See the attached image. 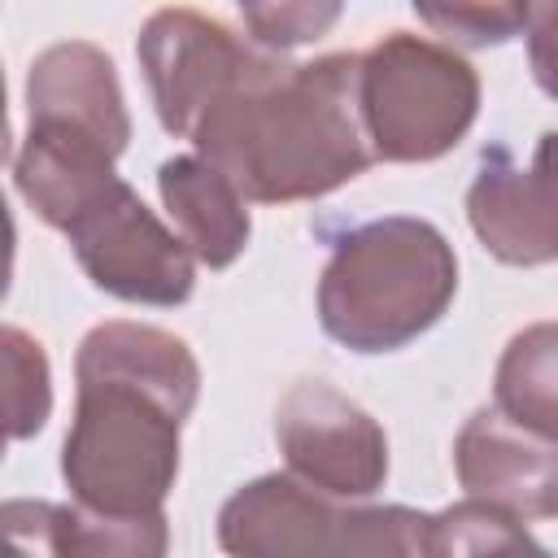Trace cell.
Here are the masks:
<instances>
[{
    "mask_svg": "<svg viewBox=\"0 0 558 558\" xmlns=\"http://www.w3.org/2000/svg\"><path fill=\"white\" fill-rule=\"evenodd\" d=\"M196 397L201 366L174 331L131 318L92 327L74 353V423L61 445L70 501L100 514L161 510Z\"/></svg>",
    "mask_w": 558,
    "mask_h": 558,
    "instance_id": "1",
    "label": "cell"
},
{
    "mask_svg": "<svg viewBox=\"0 0 558 558\" xmlns=\"http://www.w3.org/2000/svg\"><path fill=\"white\" fill-rule=\"evenodd\" d=\"M187 140L248 205L318 201L375 161L362 122V52L314 61L266 52Z\"/></svg>",
    "mask_w": 558,
    "mask_h": 558,
    "instance_id": "2",
    "label": "cell"
},
{
    "mask_svg": "<svg viewBox=\"0 0 558 558\" xmlns=\"http://www.w3.org/2000/svg\"><path fill=\"white\" fill-rule=\"evenodd\" d=\"M458 292V257L440 227L388 214L331 240L318 275V323L349 353H392L418 340Z\"/></svg>",
    "mask_w": 558,
    "mask_h": 558,
    "instance_id": "3",
    "label": "cell"
},
{
    "mask_svg": "<svg viewBox=\"0 0 558 558\" xmlns=\"http://www.w3.org/2000/svg\"><path fill=\"white\" fill-rule=\"evenodd\" d=\"M218 545L227 558H436V514L344 501L270 471L222 501Z\"/></svg>",
    "mask_w": 558,
    "mask_h": 558,
    "instance_id": "4",
    "label": "cell"
},
{
    "mask_svg": "<svg viewBox=\"0 0 558 558\" xmlns=\"http://www.w3.org/2000/svg\"><path fill=\"white\" fill-rule=\"evenodd\" d=\"M480 113L475 65L427 35L388 31L362 52V122L375 161H436Z\"/></svg>",
    "mask_w": 558,
    "mask_h": 558,
    "instance_id": "5",
    "label": "cell"
},
{
    "mask_svg": "<svg viewBox=\"0 0 558 558\" xmlns=\"http://www.w3.org/2000/svg\"><path fill=\"white\" fill-rule=\"evenodd\" d=\"M61 235L70 240L83 275L118 301L174 310L196 288V257L122 174L100 187L61 227Z\"/></svg>",
    "mask_w": 558,
    "mask_h": 558,
    "instance_id": "6",
    "label": "cell"
},
{
    "mask_svg": "<svg viewBox=\"0 0 558 558\" xmlns=\"http://www.w3.org/2000/svg\"><path fill=\"white\" fill-rule=\"evenodd\" d=\"M270 48L235 35L227 22L196 9H157L140 39L135 57L153 96L161 126L179 140L196 131V122L248 74L262 65Z\"/></svg>",
    "mask_w": 558,
    "mask_h": 558,
    "instance_id": "7",
    "label": "cell"
},
{
    "mask_svg": "<svg viewBox=\"0 0 558 558\" xmlns=\"http://www.w3.org/2000/svg\"><path fill=\"white\" fill-rule=\"evenodd\" d=\"M275 440L288 475L318 493L371 501L388 480L384 427L327 379H301L283 392L275 410Z\"/></svg>",
    "mask_w": 558,
    "mask_h": 558,
    "instance_id": "8",
    "label": "cell"
},
{
    "mask_svg": "<svg viewBox=\"0 0 558 558\" xmlns=\"http://www.w3.org/2000/svg\"><path fill=\"white\" fill-rule=\"evenodd\" d=\"M466 222L506 266L558 262V131L536 140L532 166H519L506 144H488L466 187Z\"/></svg>",
    "mask_w": 558,
    "mask_h": 558,
    "instance_id": "9",
    "label": "cell"
},
{
    "mask_svg": "<svg viewBox=\"0 0 558 558\" xmlns=\"http://www.w3.org/2000/svg\"><path fill=\"white\" fill-rule=\"evenodd\" d=\"M453 471L466 497L488 501L519 523L558 514V440L510 423L501 410H475L453 440Z\"/></svg>",
    "mask_w": 558,
    "mask_h": 558,
    "instance_id": "10",
    "label": "cell"
},
{
    "mask_svg": "<svg viewBox=\"0 0 558 558\" xmlns=\"http://www.w3.org/2000/svg\"><path fill=\"white\" fill-rule=\"evenodd\" d=\"M26 126L78 131L122 157L131 140V113L113 57L87 39L44 48L26 74Z\"/></svg>",
    "mask_w": 558,
    "mask_h": 558,
    "instance_id": "11",
    "label": "cell"
},
{
    "mask_svg": "<svg viewBox=\"0 0 558 558\" xmlns=\"http://www.w3.org/2000/svg\"><path fill=\"white\" fill-rule=\"evenodd\" d=\"M157 192L174 235L187 244V253L201 266L227 270L244 253L253 235L248 201L218 166H209L196 153H179L157 166Z\"/></svg>",
    "mask_w": 558,
    "mask_h": 558,
    "instance_id": "12",
    "label": "cell"
},
{
    "mask_svg": "<svg viewBox=\"0 0 558 558\" xmlns=\"http://www.w3.org/2000/svg\"><path fill=\"white\" fill-rule=\"evenodd\" d=\"M493 410L558 440V323H532L510 336L493 371Z\"/></svg>",
    "mask_w": 558,
    "mask_h": 558,
    "instance_id": "13",
    "label": "cell"
},
{
    "mask_svg": "<svg viewBox=\"0 0 558 558\" xmlns=\"http://www.w3.org/2000/svg\"><path fill=\"white\" fill-rule=\"evenodd\" d=\"M57 558H166L170 523L166 510L153 514H100L78 501L52 510Z\"/></svg>",
    "mask_w": 558,
    "mask_h": 558,
    "instance_id": "14",
    "label": "cell"
},
{
    "mask_svg": "<svg viewBox=\"0 0 558 558\" xmlns=\"http://www.w3.org/2000/svg\"><path fill=\"white\" fill-rule=\"evenodd\" d=\"M436 558H554L514 514L462 497L436 510Z\"/></svg>",
    "mask_w": 558,
    "mask_h": 558,
    "instance_id": "15",
    "label": "cell"
},
{
    "mask_svg": "<svg viewBox=\"0 0 558 558\" xmlns=\"http://www.w3.org/2000/svg\"><path fill=\"white\" fill-rule=\"evenodd\" d=\"M0 344H4V375H9V388H4L9 440H26L48 423V410H52L48 357H44V344L22 327H4Z\"/></svg>",
    "mask_w": 558,
    "mask_h": 558,
    "instance_id": "16",
    "label": "cell"
},
{
    "mask_svg": "<svg viewBox=\"0 0 558 558\" xmlns=\"http://www.w3.org/2000/svg\"><path fill=\"white\" fill-rule=\"evenodd\" d=\"M527 9L532 4H414L418 22H427L436 35H445L449 44L462 48H488V44H506L514 35L527 31Z\"/></svg>",
    "mask_w": 558,
    "mask_h": 558,
    "instance_id": "17",
    "label": "cell"
},
{
    "mask_svg": "<svg viewBox=\"0 0 558 558\" xmlns=\"http://www.w3.org/2000/svg\"><path fill=\"white\" fill-rule=\"evenodd\" d=\"M340 4L336 0H292V4H240V17L248 26V39L270 48V52H292L318 35H327L340 22Z\"/></svg>",
    "mask_w": 558,
    "mask_h": 558,
    "instance_id": "18",
    "label": "cell"
},
{
    "mask_svg": "<svg viewBox=\"0 0 558 558\" xmlns=\"http://www.w3.org/2000/svg\"><path fill=\"white\" fill-rule=\"evenodd\" d=\"M52 510H57V501H31V497H13V501H4L9 558H57Z\"/></svg>",
    "mask_w": 558,
    "mask_h": 558,
    "instance_id": "19",
    "label": "cell"
},
{
    "mask_svg": "<svg viewBox=\"0 0 558 558\" xmlns=\"http://www.w3.org/2000/svg\"><path fill=\"white\" fill-rule=\"evenodd\" d=\"M527 65H532V78L536 87L558 100V0H545V4H532L527 9Z\"/></svg>",
    "mask_w": 558,
    "mask_h": 558,
    "instance_id": "20",
    "label": "cell"
}]
</instances>
